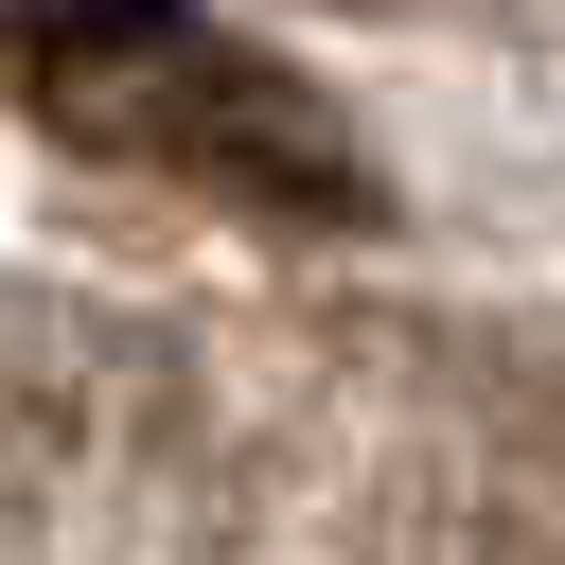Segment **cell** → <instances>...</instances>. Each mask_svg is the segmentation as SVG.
<instances>
[{"label":"cell","mask_w":565,"mask_h":565,"mask_svg":"<svg viewBox=\"0 0 565 565\" xmlns=\"http://www.w3.org/2000/svg\"><path fill=\"white\" fill-rule=\"evenodd\" d=\"M18 88H35L71 141H106V159H177V177H212V194L247 177V124L318 159V106L265 88L194 0H18Z\"/></svg>","instance_id":"1"}]
</instances>
